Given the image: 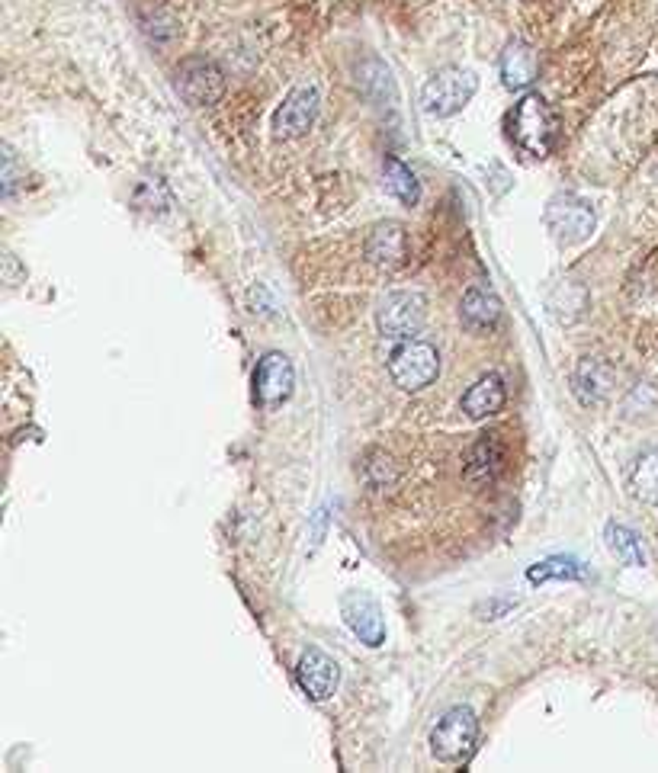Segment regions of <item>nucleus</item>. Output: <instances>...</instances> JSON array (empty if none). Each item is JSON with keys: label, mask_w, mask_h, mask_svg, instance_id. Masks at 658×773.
I'll list each match as a JSON object with an SVG mask.
<instances>
[{"label": "nucleus", "mask_w": 658, "mask_h": 773, "mask_svg": "<svg viewBox=\"0 0 658 773\" xmlns=\"http://www.w3.org/2000/svg\"><path fill=\"white\" fill-rule=\"evenodd\" d=\"M527 578L537 584V581H578V578H585V565H581L578 559H572V555H553V559H546V562H537L530 571H527Z\"/></svg>", "instance_id": "21"}, {"label": "nucleus", "mask_w": 658, "mask_h": 773, "mask_svg": "<svg viewBox=\"0 0 658 773\" xmlns=\"http://www.w3.org/2000/svg\"><path fill=\"white\" fill-rule=\"evenodd\" d=\"M20 177V167H17V154H13L10 145H4V174H0V180H4V196H13L17 193V180Z\"/></svg>", "instance_id": "22"}, {"label": "nucleus", "mask_w": 658, "mask_h": 773, "mask_svg": "<svg viewBox=\"0 0 658 773\" xmlns=\"http://www.w3.org/2000/svg\"><path fill=\"white\" fill-rule=\"evenodd\" d=\"M363 254L373 267L379 270H395L405 264L408 257V231L402 222H379L370 235H366Z\"/></svg>", "instance_id": "13"}, {"label": "nucleus", "mask_w": 658, "mask_h": 773, "mask_svg": "<svg viewBox=\"0 0 658 773\" xmlns=\"http://www.w3.org/2000/svg\"><path fill=\"white\" fill-rule=\"evenodd\" d=\"M508 122H511V138L527 154H533V158H546V154L556 148L559 119L553 113V106H549L540 94H527L520 100L511 110Z\"/></svg>", "instance_id": "1"}, {"label": "nucleus", "mask_w": 658, "mask_h": 773, "mask_svg": "<svg viewBox=\"0 0 658 773\" xmlns=\"http://www.w3.org/2000/svg\"><path fill=\"white\" fill-rule=\"evenodd\" d=\"M476 738H479L476 713L466 709V706H456L437 722V729L431 732V754L443 764H456L472 751Z\"/></svg>", "instance_id": "4"}, {"label": "nucleus", "mask_w": 658, "mask_h": 773, "mask_svg": "<svg viewBox=\"0 0 658 773\" xmlns=\"http://www.w3.org/2000/svg\"><path fill=\"white\" fill-rule=\"evenodd\" d=\"M504 466H508V443H504V434H485L479 437V443L469 450V459H466V482L472 488H485V485H495L498 475L504 472Z\"/></svg>", "instance_id": "9"}, {"label": "nucleus", "mask_w": 658, "mask_h": 773, "mask_svg": "<svg viewBox=\"0 0 658 773\" xmlns=\"http://www.w3.org/2000/svg\"><path fill=\"white\" fill-rule=\"evenodd\" d=\"M174 87L190 106H212L225 94V74L209 58H183L174 74Z\"/></svg>", "instance_id": "5"}, {"label": "nucleus", "mask_w": 658, "mask_h": 773, "mask_svg": "<svg viewBox=\"0 0 658 773\" xmlns=\"http://www.w3.org/2000/svg\"><path fill=\"white\" fill-rule=\"evenodd\" d=\"M504 401H508V389H504L501 376L488 373L476 385H469V392L463 395V411L472 421H482V417L498 414L504 408Z\"/></svg>", "instance_id": "16"}, {"label": "nucleus", "mask_w": 658, "mask_h": 773, "mask_svg": "<svg viewBox=\"0 0 658 773\" xmlns=\"http://www.w3.org/2000/svg\"><path fill=\"white\" fill-rule=\"evenodd\" d=\"M293 385H296L293 363H289V357H283V353H267V357L257 363L254 392L264 408L283 405V401L293 395Z\"/></svg>", "instance_id": "10"}, {"label": "nucleus", "mask_w": 658, "mask_h": 773, "mask_svg": "<svg viewBox=\"0 0 658 773\" xmlns=\"http://www.w3.org/2000/svg\"><path fill=\"white\" fill-rule=\"evenodd\" d=\"M440 373V353L434 344L418 337H405L389 357V376L392 382L405 392H421L427 389Z\"/></svg>", "instance_id": "2"}, {"label": "nucleus", "mask_w": 658, "mask_h": 773, "mask_svg": "<svg viewBox=\"0 0 658 773\" xmlns=\"http://www.w3.org/2000/svg\"><path fill=\"white\" fill-rule=\"evenodd\" d=\"M459 318H463L466 328H492V324L501 318V302L492 289H482V286H472L466 296H463V305H459Z\"/></svg>", "instance_id": "17"}, {"label": "nucleus", "mask_w": 658, "mask_h": 773, "mask_svg": "<svg viewBox=\"0 0 658 773\" xmlns=\"http://www.w3.org/2000/svg\"><path fill=\"white\" fill-rule=\"evenodd\" d=\"M540 74V58L527 42H508V49L501 52V81L508 90H524L537 81Z\"/></svg>", "instance_id": "14"}, {"label": "nucleus", "mask_w": 658, "mask_h": 773, "mask_svg": "<svg viewBox=\"0 0 658 773\" xmlns=\"http://www.w3.org/2000/svg\"><path fill=\"white\" fill-rule=\"evenodd\" d=\"M479 77L466 68H440L437 74L427 77L421 87V106L431 116H456L463 106L476 97Z\"/></svg>", "instance_id": "3"}, {"label": "nucleus", "mask_w": 658, "mask_h": 773, "mask_svg": "<svg viewBox=\"0 0 658 773\" xmlns=\"http://www.w3.org/2000/svg\"><path fill=\"white\" fill-rule=\"evenodd\" d=\"M572 385H575V395L585 401V405H594V401H604L610 395V389H614V369H610L601 357H588L578 363Z\"/></svg>", "instance_id": "15"}, {"label": "nucleus", "mask_w": 658, "mask_h": 773, "mask_svg": "<svg viewBox=\"0 0 658 773\" xmlns=\"http://www.w3.org/2000/svg\"><path fill=\"white\" fill-rule=\"evenodd\" d=\"M315 116H318V90L315 84H299L289 90L277 116H273V132L280 138H299L312 129Z\"/></svg>", "instance_id": "8"}, {"label": "nucleus", "mask_w": 658, "mask_h": 773, "mask_svg": "<svg viewBox=\"0 0 658 773\" xmlns=\"http://www.w3.org/2000/svg\"><path fill=\"white\" fill-rule=\"evenodd\" d=\"M341 613L344 620L350 626V632L363 642V645H382L386 642V623H382V610L379 604L363 591H350L344 600H341Z\"/></svg>", "instance_id": "12"}, {"label": "nucleus", "mask_w": 658, "mask_h": 773, "mask_svg": "<svg viewBox=\"0 0 658 773\" xmlns=\"http://www.w3.org/2000/svg\"><path fill=\"white\" fill-rule=\"evenodd\" d=\"M546 225L562 244H578L594 231V209L581 196H556L546 206Z\"/></svg>", "instance_id": "7"}, {"label": "nucleus", "mask_w": 658, "mask_h": 773, "mask_svg": "<svg viewBox=\"0 0 658 773\" xmlns=\"http://www.w3.org/2000/svg\"><path fill=\"white\" fill-rule=\"evenodd\" d=\"M604 536H607L610 552H614L620 562H626V565H646V552H642L639 536L630 527H623V523H607Z\"/></svg>", "instance_id": "20"}, {"label": "nucleus", "mask_w": 658, "mask_h": 773, "mask_svg": "<svg viewBox=\"0 0 658 773\" xmlns=\"http://www.w3.org/2000/svg\"><path fill=\"white\" fill-rule=\"evenodd\" d=\"M626 488H630L636 501L652 507L658 504V446H652V450H646L633 462L630 475H626Z\"/></svg>", "instance_id": "18"}, {"label": "nucleus", "mask_w": 658, "mask_h": 773, "mask_svg": "<svg viewBox=\"0 0 658 773\" xmlns=\"http://www.w3.org/2000/svg\"><path fill=\"white\" fill-rule=\"evenodd\" d=\"M296 680L309 700H328L338 687V661L321 648H305L296 664Z\"/></svg>", "instance_id": "11"}, {"label": "nucleus", "mask_w": 658, "mask_h": 773, "mask_svg": "<svg viewBox=\"0 0 658 773\" xmlns=\"http://www.w3.org/2000/svg\"><path fill=\"white\" fill-rule=\"evenodd\" d=\"M382 177H386V190L402 199L405 206H415L421 199V187L415 174H411V167H405L399 158H386V164H382Z\"/></svg>", "instance_id": "19"}, {"label": "nucleus", "mask_w": 658, "mask_h": 773, "mask_svg": "<svg viewBox=\"0 0 658 773\" xmlns=\"http://www.w3.org/2000/svg\"><path fill=\"white\" fill-rule=\"evenodd\" d=\"M427 318V302L421 292H392L379 302L376 308V328L379 334L395 337V340H405V337H415L421 331V324Z\"/></svg>", "instance_id": "6"}]
</instances>
